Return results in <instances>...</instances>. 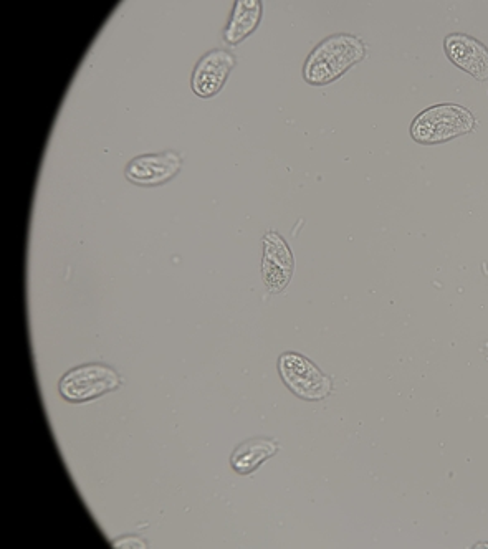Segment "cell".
<instances>
[{
	"instance_id": "52a82bcc",
	"label": "cell",
	"mask_w": 488,
	"mask_h": 549,
	"mask_svg": "<svg viewBox=\"0 0 488 549\" xmlns=\"http://www.w3.org/2000/svg\"><path fill=\"white\" fill-rule=\"evenodd\" d=\"M445 50L450 60L472 77L488 78V50L482 43L467 35H450L445 40Z\"/></svg>"
},
{
	"instance_id": "277c9868",
	"label": "cell",
	"mask_w": 488,
	"mask_h": 549,
	"mask_svg": "<svg viewBox=\"0 0 488 549\" xmlns=\"http://www.w3.org/2000/svg\"><path fill=\"white\" fill-rule=\"evenodd\" d=\"M278 371L285 384L303 399L315 401L330 394V379L300 354H283L278 361Z\"/></svg>"
},
{
	"instance_id": "6da1fadb",
	"label": "cell",
	"mask_w": 488,
	"mask_h": 549,
	"mask_svg": "<svg viewBox=\"0 0 488 549\" xmlns=\"http://www.w3.org/2000/svg\"><path fill=\"white\" fill-rule=\"evenodd\" d=\"M364 57V45L351 35H335L316 45L307 58L303 77L311 85H326Z\"/></svg>"
},
{
	"instance_id": "3957f363",
	"label": "cell",
	"mask_w": 488,
	"mask_h": 549,
	"mask_svg": "<svg viewBox=\"0 0 488 549\" xmlns=\"http://www.w3.org/2000/svg\"><path fill=\"white\" fill-rule=\"evenodd\" d=\"M120 386V376L108 366L88 364L72 369L60 381V392L70 402L90 401Z\"/></svg>"
},
{
	"instance_id": "8fae6325",
	"label": "cell",
	"mask_w": 488,
	"mask_h": 549,
	"mask_svg": "<svg viewBox=\"0 0 488 549\" xmlns=\"http://www.w3.org/2000/svg\"><path fill=\"white\" fill-rule=\"evenodd\" d=\"M264 280L272 292H280L290 280V270L264 258Z\"/></svg>"
},
{
	"instance_id": "9c48e42d",
	"label": "cell",
	"mask_w": 488,
	"mask_h": 549,
	"mask_svg": "<svg viewBox=\"0 0 488 549\" xmlns=\"http://www.w3.org/2000/svg\"><path fill=\"white\" fill-rule=\"evenodd\" d=\"M277 452V442L267 439L247 440L232 455V467L240 473L254 472Z\"/></svg>"
},
{
	"instance_id": "30bf717a",
	"label": "cell",
	"mask_w": 488,
	"mask_h": 549,
	"mask_svg": "<svg viewBox=\"0 0 488 549\" xmlns=\"http://www.w3.org/2000/svg\"><path fill=\"white\" fill-rule=\"evenodd\" d=\"M265 258L292 272V254H290L287 244L277 234H267L265 237Z\"/></svg>"
},
{
	"instance_id": "7a4b0ae2",
	"label": "cell",
	"mask_w": 488,
	"mask_h": 549,
	"mask_svg": "<svg viewBox=\"0 0 488 549\" xmlns=\"http://www.w3.org/2000/svg\"><path fill=\"white\" fill-rule=\"evenodd\" d=\"M474 116L457 105L429 108L412 123V138L419 143H442L474 128Z\"/></svg>"
},
{
	"instance_id": "8992f818",
	"label": "cell",
	"mask_w": 488,
	"mask_h": 549,
	"mask_svg": "<svg viewBox=\"0 0 488 549\" xmlns=\"http://www.w3.org/2000/svg\"><path fill=\"white\" fill-rule=\"evenodd\" d=\"M181 164V156L173 151L138 156L126 166V179L139 186H156L173 179L181 169Z\"/></svg>"
},
{
	"instance_id": "7c38bea8",
	"label": "cell",
	"mask_w": 488,
	"mask_h": 549,
	"mask_svg": "<svg viewBox=\"0 0 488 549\" xmlns=\"http://www.w3.org/2000/svg\"><path fill=\"white\" fill-rule=\"evenodd\" d=\"M115 548H146V545L138 538H126L115 543Z\"/></svg>"
},
{
	"instance_id": "5b68a950",
	"label": "cell",
	"mask_w": 488,
	"mask_h": 549,
	"mask_svg": "<svg viewBox=\"0 0 488 549\" xmlns=\"http://www.w3.org/2000/svg\"><path fill=\"white\" fill-rule=\"evenodd\" d=\"M235 65V57L227 50H212L199 60L192 73V91L201 98H211L221 91L229 72Z\"/></svg>"
},
{
	"instance_id": "ba28073f",
	"label": "cell",
	"mask_w": 488,
	"mask_h": 549,
	"mask_svg": "<svg viewBox=\"0 0 488 549\" xmlns=\"http://www.w3.org/2000/svg\"><path fill=\"white\" fill-rule=\"evenodd\" d=\"M262 19V2L260 0H237L229 24L224 30V40L230 45L242 42L249 37Z\"/></svg>"
}]
</instances>
